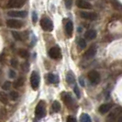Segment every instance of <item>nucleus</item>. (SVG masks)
I'll use <instances>...</instances> for the list:
<instances>
[{
	"mask_svg": "<svg viewBox=\"0 0 122 122\" xmlns=\"http://www.w3.org/2000/svg\"><path fill=\"white\" fill-rule=\"evenodd\" d=\"M18 54H19L20 57L25 58V59L29 57V52H28L26 50H23V49H21V50H19V51H18Z\"/></svg>",
	"mask_w": 122,
	"mask_h": 122,
	"instance_id": "nucleus-22",
	"label": "nucleus"
},
{
	"mask_svg": "<svg viewBox=\"0 0 122 122\" xmlns=\"http://www.w3.org/2000/svg\"><path fill=\"white\" fill-rule=\"evenodd\" d=\"M88 79L93 85H97L98 83L100 82V74H99L98 72L95 71V70L90 71L88 73Z\"/></svg>",
	"mask_w": 122,
	"mask_h": 122,
	"instance_id": "nucleus-4",
	"label": "nucleus"
},
{
	"mask_svg": "<svg viewBox=\"0 0 122 122\" xmlns=\"http://www.w3.org/2000/svg\"><path fill=\"white\" fill-rule=\"evenodd\" d=\"M11 66L13 68H17L18 67V61L16 59H12L11 60Z\"/></svg>",
	"mask_w": 122,
	"mask_h": 122,
	"instance_id": "nucleus-32",
	"label": "nucleus"
},
{
	"mask_svg": "<svg viewBox=\"0 0 122 122\" xmlns=\"http://www.w3.org/2000/svg\"><path fill=\"white\" fill-rule=\"evenodd\" d=\"M61 49L59 46H54L49 51V56L51 59H59L61 58Z\"/></svg>",
	"mask_w": 122,
	"mask_h": 122,
	"instance_id": "nucleus-5",
	"label": "nucleus"
},
{
	"mask_svg": "<svg viewBox=\"0 0 122 122\" xmlns=\"http://www.w3.org/2000/svg\"><path fill=\"white\" fill-rule=\"evenodd\" d=\"M111 107H112V105L111 104L101 105V106H100V107H99V112H100L101 114H106V113H107V112L110 110Z\"/></svg>",
	"mask_w": 122,
	"mask_h": 122,
	"instance_id": "nucleus-17",
	"label": "nucleus"
},
{
	"mask_svg": "<svg viewBox=\"0 0 122 122\" xmlns=\"http://www.w3.org/2000/svg\"><path fill=\"white\" fill-rule=\"evenodd\" d=\"M8 75H9L10 78H15V77H16V72H15L14 70H10V71L8 72Z\"/></svg>",
	"mask_w": 122,
	"mask_h": 122,
	"instance_id": "nucleus-33",
	"label": "nucleus"
},
{
	"mask_svg": "<svg viewBox=\"0 0 122 122\" xmlns=\"http://www.w3.org/2000/svg\"><path fill=\"white\" fill-rule=\"evenodd\" d=\"M6 26L12 29H20L23 26V22L18 20V19H7L6 20Z\"/></svg>",
	"mask_w": 122,
	"mask_h": 122,
	"instance_id": "nucleus-7",
	"label": "nucleus"
},
{
	"mask_svg": "<svg viewBox=\"0 0 122 122\" xmlns=\"http://www.w3.org/2000/svg\"><path fill=\"white\" fill-rule=\"evenodd\" d=\"M80 121L81 122H92L90 117L88 116L87 114H82L81 117H80Z\"/></svg>",
	"mask_w": 122,
	"mask_h": 122,
	"instance_id": "nucleus-21",
	"label": "nucleus"
},
{
	"mask_svg": "<svg viewBox=\"0 0 122 122\" xmlns=\"http://www.w3.org/2000/svg\"><path fill=\"white\" fill-rule=\"evenodd\" d=\"M117 122H122V115L121 116H119V117L117 118Z\"/></svg>",
	"mask_w": 122,
	"mask_h": 122,
	"instance_id": "nucleus-36",
	"label": "nucleus"
},
{
	"mask_svg": "<svg viewBox=\"0 0 122 122\" xmlns=\"http://www.w3.org/2000/svg\"><path fill=\"white\" fill-rule=\"evenodd\" d=\"M62 100L64 102V104L67 106L68 107H72L74 104L73 98L72 97V96L69 93H63L62 94Z\"/></svg>",
	"mask_w": 122,
	"mask_h": 122,
	"instance_id": "nucleus-8",
	"label": "nucleus"
},
{
	"mask_svg": "<svg viewBox=\"0 0 122 122\" xmlns=\"http://www.w3.org/2000/svg\"><path fill=\"white\" fill-rule=\"evenodd\" d=\"M21 68H22V70L24 71L25 73H27V72L29 71V69H30V64H29L28 62H24V63H22Z\"/></svg>",
	"mask_w": 122,
	"mask_h": 122,
	"instance_id": "nucleus-28",
	"label": "nucleus"
},
{
	"mask_svg": "<svg viewBox=\"0 0 122 122\" xmlns=\"http://www.w3.org/2000/svg\"><path fill=\"white\" fill-rule=\"evenodd\" d=\"M78 46H79L81 49H85L86 47V40H84V39H79V41H78Z\"/></svg>",
	"mask_w": 122,
	"mask_h": 122,
	"instance_id": "nucleus-24",
	"label": "nucleus"
},
{
	"mask_svg": "<svg viewBox=\"0 0 122 122\" xmlns=\"http://www.w3.org/2000/svg\"><path fill=\"white\" fill-rule=\"evenodd\" d=\"M28 15L27 11L24 10H11L7 12V16L11 18H26Z\"/></svg>",
	"mask_w": 122,
	"mask_h": 122,
	"instance_id": "nucleus-6",
	"label": "nucleus"
},
{
	"mask_svg": "<svg viewBox=\"0 0 122 122\" xmlns=\"http://www.w3.org/2000/svg\"><path fill=\"white\" fill-rule=\"evenodd\" d=\"M66 81L69 85H73L75 83V77L72 72H69L66 75Z\"/></svg>",
	"mask_w": 122,
	"mask_h": 122,
	"instance_id": "nucleus-18",
	"label": "nucleus"
},
{
	"mask_svg": "<svg viewBox=\"0 0 122 122\" xmlns=\"http://www.w3.org/2000/svg\"><path fill=\"white\" fill-rule=\"evenodd\" d=\"M30 85L34 90L38 89V87L40 86V75L35 71L32 72L30 75Z\"/></svg>",
	"mask_w": 122,
	"mask_h": 122,
	"instance_id": "nucleus-3",
	"label": "nucleus"
},
{
	"mask_svg": "<svg viewBox=\"0 0 122 122\" xmlns=\"http://www.w3.org/2000/svg\"><path fill=\"white\" fill-rule=\"evenodd\" d=\"M60 109H61V104L58 101H54L52 103V110L54 112H59Z\"/></svg>",
	"mask_w": 122,
	"mask_h": 122,
	"instance_id": "nucleus-20",
	"label": "nucleus"
},
{
	"mask_svg": "<svg viewBox=\"0 0 122 122\" xmlns=\"http://www.w3.org/2000/svg\"><path fill=\"white\" fill-rule=\"evenodd\" d=\"M80 16L82 18L85 19H88V20H96L97 18V14L94 12H86V11H81L80 12Z\"/></svg>",
	"mask_w": 122,
	"mask_h": 122,
	"instance_id": "nucleus-10",
	"label": "nucleus"
},
{
	"mask_svg": "<svg viewBox=\"0 0 122 122\" xmlns=\"http://www.w3.org/2000/svg\"><path fill=\"white\" fill-rule=\"evenodd\" d=\"M73 91H74V93H75V95H76L77 98H80L81 95H80V91H79V88H78V86H74V87H73Z\"/></svg>",
	"mask_w": 122,
	"mask_h": 122,
	"instance_id": "nucleus-29",
	"label": "nucleus"
},
{
	"mask_svg": "<svg viewBox=\"0 0 122 122\" xmlns=\"http://www.w3.org/2000/svg\"><path fill=\"white\" fill-rule=\"evenodd\" d=\"M73 5V0H65V6L67 8H71Z\"/></svg>",
	"mask_w": 122,
	"mask_h": 122,
	"instance_id": "nucleus-30",
	"label": "nucleus"
},
{
	"mask_svg": "<svg viewBox=\"0 0 122 122\" xmlns=\"http://www.w3.org/2000/svg\"><path fill=\"white\" fill-rule=\"evenodd\" d=\"M37 20H38V15L35 11H33L32 12V21H33V23H36Z\"/></svg>",
	"mask_w": 122,
	"mask_h": 122,
	"instance_id": "nucleus-31",
	"label": "nucleus"
},
{
	"mask_svg": "<svg viewBox=\"0 0 122 122\" xmlns=\"http://www.w3.org/2000/svg\"><path fill=\"white\" fill-rule=\"evenodd\" d=\"M73 24L71 20H68L65 24V32L67 34L68 37H72V34H73Z\"/></svg>",
	"mask_w": 122,
	"mask_h": 122,
	"instance_id": "nucleus-14",
	"label": "nucleus"
},
{
	"mask_svg": "<svg viewBox=\"0 0 122 122\" xmlns=\"http://www.w3.org/2000/svg\"><path fill=\"white\" fill-rule=\"evenodd\" d=\"M79 83L82 86H85V81L83 79V77H80L79 78Z\"/></svg>",
	"mask_w": 122,
	"mask_h": 122,
	"instance_id": "nucleus-35",
	"label": "nucleus"
},
{
	"mask_svg": "<svg viewBox=\"0 0 122 122\" xmlns=\"http://www.w3.org/2000/svg\"><path fill=\"white\" fill-rule=\"evenodd\" d=\"M76 5L81 9H91L92 8V5L86 0H78L76 2Z\"/></svg>",
	"mask_w": 122,
	"mask_h": 122,
	"instance_id": "nucleus-12",
	"label": "nucleus"
},
{
	"mask_svg": "<svg viewBox=\"0 0 122 122\" xmlns=\"http://www.w3.org/2000/svg\"><path fill=\"white\" fill-rule=\"evenodd\" d=\"M120 112H121V108H120V107L116 108L115 111H113L109 116L107 117V122H117V121L118 115H120Z\"/></svg>",
	"mask_w": 122,
	"mask_h": 122,
	"instance_id": "nucleus-11",
	"label": "nucleus"
},
{
	"mask_svg": "<svg viewBox=\"0 0 122 122\" xmlns=\"http://www.w3.org/2000/svg\"><path fill=\"white\" fill-rule=\"evenodd\" d=\"M96 53H97V48H96V46H92V47H90L86 51L85 58L86 59H91V58H93L96 55Z\"/></svg>",
	"mask_w": 122,
	"mask_h": 122,
	"instance_id": "nucleus-13",
	"label": "nucleus"
},
{
	"mask_svg": "<svg viewBox=\"0 0 122 122\" xmlns=\"http://www.w3.org/2000/svg\"><path fill=\"white\" fill-rule=\"evenodd\" d=\"M67 122H77L76 118L73 116H69L67 117Z\"/></svg>",
	"mask_w": 122,
	"mask_h": 122,
	"instance_id": "nucleus-34",
	"label": "nucleus"
},
{
	"mask_svg": "<svg viewBox=\"0 0 122 122\" xmlns=\"http://www.w3.org/2000/svg\"><path fill=\"white\" fill-rule=\"evenodd\" d=\"M10 87H11V83L10 82H5L4 84H3V86H2V88L4 89V90H9L10 89Z\"/></svg>",
	"mask_w": 122,
	"mask_h": 122,
	"instance_id": "nucleus-27",
	"label": "nucleus"
},
{
	"mask_svg": "<svg viewBox=\"0 0 122 122\" xmlns=\"http://www.w3.org/2000/svg\"><path fill=\"white\" fill-rule=\"evenodd\" d=\"M0 102L3 103L4 105L7 104L8 102V97H7V95L4 92H0Z\"/></svg>",
	"mask_w": 122,
	"mask_h": 122,
	"instance_id": "nucleus-19",
	"label": "nucleus"
},
{
	"mask_svg": "<svg viewBox=\"0 0 122 122\" xmlns=\"http://www.w3.org/2000/svg\"><path fill=\"white\" fill-rule=\"evenodd\" d=\"M23 82H24V80L22 77H20V78H18L15 83H14V86H16V87H19V86H21L23 85Z\"/></svg>",
	"mask_w": 122,
	"mask_h": 122,
	"instance_id": "nucleus-25",
	"label": "nucleus"
},
{
	"mask_svg": "<svg viewBox=\"0 0 122 122\" xmlns=\"http://www.w3.org/2000/svg\"><path fill=\"white\" fill-rule=\"evenodd\" d=\"M9 98L11 100H17L18 98V93L17 91H11L9 93Z\"/></svg>",
	"mask_w": 122,
	"mask_h": 122,
	"instance_id": "nucleus-23",
	"label": "nucleus"
},
{
	"mask_svg": "<svg viewBox=\"0 0 122 122\" xmlns=\"http://www.w3.org/2000/svg\"><path fill=\"white\" fill-rule=\"evenodd\" d=\"M41 26L45 31H51L53 30V23L49 18H43L41 20Z\"/></svg>",
	"mask_w": 122,
	"mask_h": 122,
	"instance_id": "nucleus-2",
	"label": "nucleus"
},
{
	"mask_svg": "<svg viewBox=\"0 0 122 122\" xmlns=\"http://www.w3.org/2000/svg\"><path fill=\"white\" fill-rule=\"evenodd\" d=\"M12 36H13V38H14L16 41H22V39H21V36H20V34H19L18 32L13 31V32H12Z\"/></svg>",
	"mask_w": 122,
	"mask_h": 122,
	"instance_id": "nucleus-26",
	"label": "nucleus"
},
{
	"mask_svg": "<svg viewBox=\"0 0 122 122\" xmlns=\"http://www.w3.org/2000/svg\"><path fill=\"white\" fill-rule=\"evenodd\" d=\"M26 0H9L7 6L10 8H19L24 6Z\"/></svg>",
	"mask_w": 122,
	"mask_h": 122,
	"instance_id": "nucleus-9",
	"label": "nucleus"
},
{
	"mask_svg": "<svg viewBox=\"0 0 122 122\" xmlns=\"http://www.w3.org/2000/svg\"><path fill=\"white\" fill-rule=\"evenodd\" d=\"M47 79H48V82L51 84H58L59 83V77L53 73H49L47 75Z\"/></svg>",
	"mask_w": 122,
	"mask_h": 122,
	"instance_id": "nucleus-16",
	"label": "nucleus"
},
{
	"mask_svg": "<svg viewBox=\"0 0 122 122\" xmlns=\"http://www.w3.org/2000/svg\"><path fill=\"white\" fill-rule=\"evenodd\" d=\"M96 37H97V31L95 30H88L85 33V39L89 40V41L96 39Z\"/></svg>",
	"mask_w": 122,
	"mask_h": 122,
	"instance_id": "nucleus-15",
	"label": "nucleus"
},
{
	"mask_svg": "<svg viewBox=\"0 0 122 122\" xmlns=\"http://www.w3.org/2000/svg\"><path fill=\"white\" fill-rule=\"evenodd\" d=\"M35 115L38 118H42L46 115V107L44 101H40L35 108Z\"/></svg>",
	"mask_w": 122,
	"mask_h": 122,
	"instance_id": "nucleus-1",
	"label": "nucleus"
}]
</instances>
